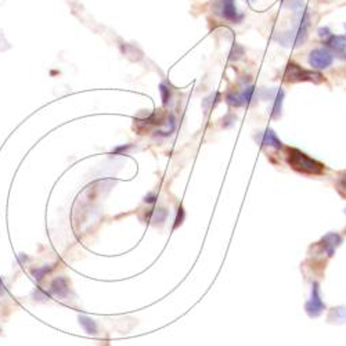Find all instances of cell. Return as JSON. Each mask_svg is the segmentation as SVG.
Here are the masks:
<instances>
[{"label": "cell", "instance_id": "ac0fdd59", "mask_svg": "<svg viewBox=\"0 0 346 346\" xmlns=\"http://www.w3.org/2000/svg\"><path fill=\"white\" fill-rule=\"evenodd\" d=\"M160 91L161 96H162V101H164V104H167L169 101V98H171V90L168 89L165 85H161Z\"/></svg>", "mask_w": 346, "mask_h": 346}, {"label": "cell", "instance_id": "3957f363", "mask_svg": "<svg viewBox=\"0 0 346 346\" xmlns=\"http://www.w3.org/2000/svg\"><path fill=\"white\" fill-rule=\"evenodd\" d=\"M327 309L326 303L321 298L320 284L317 281H314L312 284V292H310V298L309 301L305 303V312L308 313L310 319H316L320 317L321 314L324 313V310Z\"/></svg>", "mask_w": 346, "mask_h": 346}, {"label": "cell", "instance_id": "8992f818", "mask_svg": "<svg viewBox=\"0 0 346 346\" xmlns=\"http://www.w3.org/2000/svg\"><path fill=\"white\" fill-rule=\"evenodd\" d=\"M344 243V237L340 236L338 233L330 231L326 236H323L319 243L316 244L320 248L321 254H326L328 258L334 257L337 248H340L341 244Z\"/></svg>", "mask_w": 346, "mask_h": 346}, {"label": "cell", "instance_id": "2e32d148", "mask_svg": "<svg viewBox=\"0 0 346 346\" xmlns=\"http://www.w3.org/2000/svg\"><path fill=\"white\" fill-rule=\"evenodd\" d=\"M337 188H338V191H340L342 195H345L346 197V171L340 173L338 180H337Z\"/></svg>", "mask_w": 346, "mask_h": 346}, {"label": "cell", "instance_id": "44dd1931", "mask_svg": "<svg viewBox=\"0 0 346 346\" xmlns=\"http://www.w3.org/2000/svg\"><path fill=\"white\" fill-rule=\"evenodd\" d=\"M317 32H319V36L321 39H328L331 36V31H330V28H327V26L326 28H320Z\"/></svg>", "mask_w": 346, "mask_h": 346}, {"label": "cell", "instance_id": "4fadbf2b", "mask_svg": "<svg viewBox=\"0 0 346 346\" xmlns=\"http://www.w3.org/2000/svg\"><path fill=\"white\" fill-rule=\"evenodd\" d=\"M240 96H241V100H243L244 105H248V104H257L258 98H259L257 89H255L252 85L245 86V87L243 89V91L240 93Z\"/></svg>", "mask_w": 346, "mask_h": 346}, {"label": "cell", "instance_id": "7402d4cb", "mask_svg": "<svg viewBox=\"0 0 346 346\" xmlns=\"http://www.w3.org/2000/svg\"><path fill=\"white\" fill-rule=\"evenodd\" d=\"M155 201H157V195H155L154 192H150V194H147L144 197V202H147V204H154Z\"/></svg>", "mask_w": 346, "mask_h": 346}, {"label": "cell", "instance_id": "9c48e42d", "mask_svg": "<svg viewBox=\"0 0 346 346\" xmlns=\"http://www.w3.org/2000/svg\"><path fill=\"white\" fill-rule=\"evenodd\" d=\"M326 45L337 56H340V57H345L346 56V36H344V35H331L326 40Z\"/></svg>", "mask_w": 346, "mask_h": 346}, {"label": "cell", "instance_id": "7c38bea8", "mask_svg": "<svg viewBox=\"0 0 346 346\" xmlns=\"http://www.w3.org/2000/svg\"><path fill=\"white\" fill-rule=\"evenodd\" d=\"M282 101H284V91H282V89H277L276 94L273 97V107L270 111V115L273 119H278L281 115Z\"/></svg>", "mask_w": 346, "mask_h": 346}, {"label": "cell", "instance_id": "4316f807", "mask_svg": "<svg viewBox=\"0 0 346 346\" xmlns=\"http://www.w3.org/2000/svg\"><path fill=\"white\" fill-rule=\"evenodd\" d=\"M231 1H234V0H231Z\"/></svg>", "mask_w": 346, "mask_h": 346}, {"label": "cell", "instance_id": "e0dca14e", "mask_svg": "<svg viewBox=\"0 0 346 346\" xmlns=\"http://www.w3.org/2000/svg\"><path fill=\"white\" fill-rule=\"evenodd\" d=\"M284 6L287 7L288 10H292V11H298V10H301L302 7H303V3H302V0H284Z\"/></svg>", "mask_w": 346, "mask_h": 346}, {"label": "cell", "instance_id": "ffe728a7", "mask_svg": "<svg viewBox=\"0 0 346 346\" xmlns=\"http://www.w3.org/2000/svg\"><path fill=\"white\" fill-rule=\"evenodd\" d=\"M183 220H184V209H183V206H180L179 212H177V218H176V225H174V229H176L179 225H181V223H183Z\"/></svg>", "mask_w": 346, "mask_h": 346}, {"label": "cell", "instance_id": "d4e9b609", "mask_svg": "<svg viewBox=\"0 0 346 346\" xmlns=\"http://www.w3.org/2000/svg\"><path fill=\"white\" fill-rule=\"evenodd\" d=\"M344 26H345V29H346V22H345V24H344Z\"/></svg>", "mask_w": 346, "mask_h": 346}, {"label": "cell", "instance_id": "277c9868", "mask_svg": "<svg viewBox=\"0 0 346 346\" xmlns=\"http://www.w3.org/2000/svg\"><path fill=\"white\" fill-rule=\"evenodd\" d=\"M284 78L285 81L288 82H305V81H310V82H317L316 78H321L320 74H316V72H312V71L305 70L302 68L301 65L295 64V63H289L285 68V72H284Z\"/></svg>", "mask_w": 346, "mask_h": 346}, {"label": "cell", "instance_id": "52a82bcc", "mask_svg": "<svg viewBox=\"0 0 346 346\" xmlns=\"http://www.w3.org/2000/svg\"><path fill=\"white\" fill-rule=\"evenodd\" d=\"M255 140H257L258 144L262 146V147H271L274 148V150L282 148V141L277 137L274 130H271V129H266V130H262V132H257Z\"/></svg>", "mask_w": 346, "mask_h": 346}, {"label": "cell", "instance_id": "5b68a950", "mask_svg": "<svg viewBox=\"0 0 346 346\" xmlns=\"http://www.w3.org/2000/svg\"><path fill=\"white\" fill-rule=\"evenodd\" d=\"M333 61V53L330 52L328 49H324V47L314 49L309 54V65L314 70H326L328 67H331Z\"/></svg>", "mask_w": 346, "mask_h": 346}, {"label": "cell", "instance_id": "7a4b0ae2", "mask_svg": "<svg viewBox=\"0 0 346 346\" xmlns=\"http://www.w3.org/2000/svg\"><path fill=\"white\" fill-rule=\"evenodd\" d=\"M287 164L294 171L303 174H321L326 167L298 148H287Z\"/></svg>", "mask_w": 346, "mask_h": 346}, {"label": "cell", "instance_id": "cb8c5ba5", "mask_svg": "<svg viewBox=\"0 0 346 346\" xmlns=\"http://www.w3.org/2000/svg\"><path fill=\"white\" fill-rule=\"evenodd\" d=\"M4 291V285H3V281H1V278H0V294Z\"/></svg>", "mask_w": 346, "mask_h": 346}, {"label": "cell", "instance_id": "603a6c76", "mask_svg": "<svg viewBox=\"0 0 346 346\" xmlns=\"http://www.w3.org/2000/svg\"><path fill=\"white\" fill-rule=\"evenodd\" d=\"M236 119H237V116L236 115H229L226 119H223V126H226V128L230 126L233 122H236Z\"/></svg>", "mask_w": 346, "mask_h": 346}, {"label": "cell", "instance_id": "5bb4252c", "mask_svg": "<svg viewBox=\"0 0 346 346\" xmlns=\"http://www.w3.org/2000/svg\"><path fill=\"white\" fill-rule=\"evenodd\" d=\"M79 320V324L82 326V328L85 330V333L90 334V335H96L97 334V324L96 321L93 319H90L87 316H79L78 317Z\"/></svg>", "mask_w": 346, "mask_h": 346}, {"label": "cell", "instance_id": "8fae6325", "mask_svg": "<svg viewBox=\"0 0 346 346\" xmlns=\"http://www.w3.org/2000/svg\"><path fill=\"white\" fill-rule=\"evenodd\" d=\"M331 324H345L346 323V306H337L330 310L327 317Z\"/></svg>", "mask_w": 346, "mask_h": 346}, {"label": "cell", "instance_id": "9a60e30c", "mask_svg": "<svg viewBox=\"0 0 346 346\" xmlns=\"http://www.w3.org/2000/svg\"><path fill=\"white\" fill-rule=\"evenodd\" d=\"M226 103L229 104L230 107H234V108H240V107H243L244 105L240 93H238V94L237 93H229V94L226 96Z\"/></svg>", "mask_w": 346, "mask_h": 346}, {"label": "cell", "instance_id": "30bf717a", "mask_svg": "<svg viewBox=\"0 0 346 346\" xmlns=\"http://www.w3.org/2000/svg\"><path fill=\"white\" fill-rule=\"evenodd\" d=\"M70 292V282L65 277H58L50 284V294L56 298H65Z\"/></svg>", "mask_w": 346, "mask_h": 346}, {"label": "cell", "instance_id": "ba28073f", "mask_svg": "<svg viewBox=\"0 0 346 346\" xmlns=\"http://www.w3.org/2000/svg\"><path fill=\"white\" fill-rule=\"evenodd\" d=\"M220 11H222L223 18L230 21V22H234V24L241 22V19L244 18L243 14H240L234 1H231V0H222V10Z\"/></svg>", "mask_w": 346, "mask_h": 346}, {"label": "cell", "instance_id": "484cf974", "mask_svg": "<svg viewBox=\"0 0 346 346\" xmlns=\"http://www.w3.org/2000/svg\"><path fill=\"white\" fill-rule=\"evenodd\" d=\"M345 215H346V209H345Z\"/></svg>", "mask_w": 346, "mask_h": 346}, {"label": "cell", "instance_id": "d6986e66", "mask_svg": "<svg viewBox=\"0 0 346 346\" xmlns=\"http://www.w3.org/2000/svg\"><path fill=\"white\" fill-rule=\"evenodd\" d=\"M50 269H47V267H42V269H36V270H32V274L33 277H35V280H38V281H40L43 277H45V274L49 271Z\"/></svg>", "mask_w": 346, "mask_h": 346}, {"label": "cell", "instance_id": "6da1fadb", "mask_svg": "<svg viewBox=\"0 0 346 346\" xmlns=\"http://www.w3.org/2000/svg\"><path fill=\"white\" fill-rule=\"evenodd\" d=\"M309 26H310V15L308 10L302 7L301 10L295 11L292 28L277 35L276 40L284 47H299L308 40Z\"/></svg>", "mask_w": 346, "mask_h": 346}]
</instances>
